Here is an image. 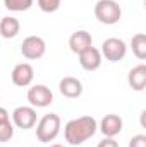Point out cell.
Segmentation results:
<instances>
[{
	"mask_svg": "<svg viewBox=\"0 0 146 147\" xmlns=\"http://www.w3.org/2000/svg\"><path fill=\"white\" fill-rule=\"evenodd\" d=\"M10 79H12V84L17 86V87H28L33 79H35V69L23 62V63H17L14 69H12V74H10Z\"/></svg>",
	"mask_w": 146,
	"mask_h": 147,
	"instance_id": "ba28073f",
	"label": "cell"
},
{
	"mask_svg": "<svg viewBox=\"0 0 146 147\" xmlns=\"http://www.w3.org/2000/svg\"><path fill=\"white\" fill-rule=\"evenodd\" d=\"M50 147H65V146H62V144H53V146H50Z\"/></svg>",
	"mask_w": 146,
	"mask_h": 147,
	"instance_id": "7402d4cb",
	"label": "cell"
},
{
	"mask_svg": "<svg viewBox=\"0 0 146 147\" xmlns=\"http://www.w3.org/2000/svg\"><path fill=\"white\" fill-rule=\"evenodd\" d=\"M28 101L33 108H46L53 103V92L50 91V87H46L43 84H36V86L29 87Z\"/></svg>",
	"mask_w": 146,
	"mask_h": 147,
	"instance_id": "52a82bcc",
	"label": "cell"
},
{
	"mask_svg": "<svg viewBox=\"0 0 146 147\" xmlns=\"http://www.w3.org/2000/svg\"><path fill=\"white\" fill-rule=\"evenodd\" d=\"M95 17L98 19V22L112 26L117 24L122 17V9L119 5V2L115 0H98L95 5Z\"/></svg>",
	"mask_w": 146,
	"mask_h": 147,
	"instance_id": "3957f363",
	"label": "cell"
},
{
	"mask_svg": "<svg viewBox=\"0 0 146 147\" xmlns=\"http://www.w3.org/2000/svg\"><path fill=\"white\" fill-rule=\"evenodd\" d=\"M14 137V125L12 121H3L0 123V142H9Z\"/></svg>",
	"mask_w": 146,
	"mask_h": 147,
	"instance_id": "ac0fdd59",
	"label": "cell"
},
{
	"mask_svg": "<svg viewBox=\"0 0 146 147\" xmlns=\"http://www.w3.org/2000/svg\"><path fill=\"white\" fill-rule=\"evenodd\" d=\"M96 132H98V121L93 116H79V118L69 120L64 127L65 142H69L71 146L84 144Z\"/></svg>",
	"mask_w": 146,
	"mask_h": 147,
	"instance_id": "6da1fadb",
	"label": "cell"
},
{
	"mask_svg": "<svg viewBox=\"0 0 146 147\" xmlns=\"http://www.w3.org/2000/svg\"><path fill=\"white\" fill-rule=\"evenodd\" d=\"M21 31V24L16 17L12 16H5L0 19V36L5 39H12L19 34Z\"/></svg>",
	"mask_w": 146,
	"mask_h": 147,
	"instance_id": "5bb4252c",
	"label": "cell"
},
{
	"mask_svg": "<svg viewBox=\"0 0 146 147\" xmlns=\"http://www.w3.org/2000/svg\"><path fill=\"white\" fill-rule=\"evenodd\" d=\"M129 147H146V135H143V134L134 135L129 140Z\"/></svg>",
	"mask_w": 146,
	"mask_h": 147,
	"instance_id": "d6986e66",
	"label": "cell"
},
{
	"mask_svg": "<svg viewBox=\"0 0 146 147\" xmlns=\"http://www.w3.org/2000/svg\"><path fill=\"white\" fill-rule=\"evenodd\" d=\"M38 7L41 12H46V14H52V12H57L62 0H36Z\"/></svg>",
	"mask_w": 146,
	"mask_h": 147,
	"instance_id": "e0dca14e",
	"label": "cell"
},
{
	"mask_svg": "<svg viewBox=\"0 0 146 147\" xmlns=\"http://www.w3.org/2000/svg\"><path fill=\"white\" fill-rule=\"evenodd\" d=\"M3 121H9V111L0 106V123H3Z\"/></svg>",
	"mask_w": 146,
	"mask_h": 147,
	"instance_id": "44dd1931",
	"label": "cell"
},
{
	"mask_svg": "<svg viewBox=\"0 0 146 147\" xmlns=\"http://www.w3.org/2000/svg\"><path fill=\"white\" fill-rule=\"evenodd\" d=\"M127 84L129 87H132L134 91H143L146 86V65L139 63L136 67H132L127 74Z\"/></svg>",
	"mask_w": 146,
	"mask_h": 147,
	"instance_id": "4fadbf2b",
	"label": "cell"
},
{
	"mask_svg": "<svg viewBox=\"0 0 146 147\" xmlns=\"http://www.w3.org/2000/svg\"><path fill=\"white\" fill-rule=\"evenodd\" d=\"M124 128V121L119 115H105L102 121L98 123V130L103 134V137H117Z\"/></svg>",
	"mask_w": 146,
	"mask_h": 147,
	"instance_id": "30bf717a",
	"label": "cell"
},
{
	"mask_svg": "<svg viewBox=\"0 0 146 147\" xmlns=\"http://www.w3.org/2000/svg\"><path fill=\"white\" fill-rule=\"evenodd\" d=\"M102 57H105L108 62H120L124 60L126 53H127V45L120 39V38H108L103 41L102 45Z\"/></svg>",
	"mask_w": 146,
	"mask_h": 147,
	"instance_id": "277c9868",
	"label": "cell"
},
{
	"mask_svg": "<svg viewBox=\"0 0 146 147\" xmlns=\"http://www.w3.org/2000/svg\"><path fill=\"white\" fill-rule=\"evenodd\" d=\"M35 0H3V5L10 12H26L33 7Z\"/></svg>",
	"mask_w": 146,
	"mask_h": 147,
	"instance_id": "2e32d148",
	"label": "cell"
},
{
	"mask_svg": "<svg viewBox=\"0 0 146 147\" xmlns=\"http://www.w3.org/2000/svg\"><path fill=\"white\" fill-rule=\"evenodd\" d=\"M96 147H119V142H117L113 137H105L103 140L98 142V146Z\"/></svg>",
	"mask_w": 146,
	"mask_h": 147,
	"instance_id": "ffe728a7",
	"label": "cell"
},
{
	"mask_svg": "<svg viewBox=\"0 0 146 147\" xmlns=\"http://www.w3.org/2000/svg\"><path fill=\"white\" fill-rule=\"evenodd\" d=\"M60 116L57 113H48L45 115L36 125V139L43 144L53 142L57 139V135L60 134Z\"/></svg>",
	"mask_w": 146,
	"mask_h": 147,
	"instance_id": "7a4b0ae2",
	"label": "cell"
},
{
	"mask_svg": "<svg viewBox=\"0 0 146 147\" xmlns=\"http://www.w3.org/2000/svg\"><path fill=\"white\" fill-rule=\"evenodd\" d=\"M89 46H93V38H91V34L88 31H84V29H79V31L72 33L71 38H69V48H71V51L76 53V55H79L81 51L88 50Z\"/></svg>",
	"mask_w": 146,
	"mask_h": 147,
	"instance_id": "7c38bea8",
	"label": "cell"
},
{
	"mask_svg": "<svg viewBox=\"0 0 146 147\" xmlns=\"http://www.w3.org/2000/svg\"><path fill=\"white\" fill-rule=\"evenodd\" d=\"M131 48L136 58L146 60V34L145 33H138L131 38Z\"/></svg>",
	"mask_w": 146,
	"mask_h": 147,
	"instance_id": "9a60e30c",
	"label": "cell"
},
{
	"mask_svg": "<svg viewBox=\"0 0 146 147\" xmlns=\"http://www.w3.org/2000/svg\"><path fill=\"white\" fill-rule=\"evenodd\" d=\"M46 51V43L41 36H28L21 45V53L28 60H40Z\"/></svg>",
	"mask_w": 146,
	"mask_h": 147,
	"instance_id": "5b68a950",
	"label": "cell"
},
{
	"mask_svg": "<svg viewBox=\"0 0 146 147\" xmlns=\"http://www.w3.org/2000/svg\"><path fill=\"white\" fill-rule=\"evenodd\" d=\"M79 65L88 70V72H93V70H98L102 62H103V57H102V51L95 46H89L88 50L81 51L79 55Z\"/></svg>",
	"mask_w": 146,
	"mask_h": 147,
	"instance_id": "9c48e42d",
	"label": "cell"
},
{
	"mask_svg": "<svg viewBox=\"0 0 146 147\" xmlns=\"http://www.w3.org/2000/svg\"><path fill=\"white\" fill-rule=\"evenodd\" d=\"M59 91L64 98H69V99H76L83 94V82L77 79V77H64L60 79L59 82Z\"/></svg>",
	"mask_w": 146,
	"mask_h": 147,
	"instance_id": "8fae6325",
	"label": "cell"
},
{
	"mask_svg": "<svg viewBox=\"0 0 146 147\" xmlns=\"http://www.w3.org/2000/svg\"><path fill=\"white\" fill-rule=\"evenodd\" d=\"M36 110L33 106H17L12 111V125L21 130H29L36 125Z\"/></svg>",
	"mask_w": 146,
	"mask_h": 147,
	"instance_id": "8992f818",
	"label": "cell"
}]
</instances>
